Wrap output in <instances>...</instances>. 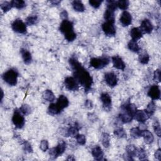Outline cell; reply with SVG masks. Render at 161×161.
Wrapping results in <instances>:
<instances>
[{
  "instance_id": "5bb4252c",
  "label": "cell",
  "mask_w": 161,
  "mask_h": 161,
  "mask_svg": "<svg viewBox=\"0 0 161 161\" xmlns=\"http://www.w3.org/2000/svg\"><path fill=\"white\" fill-rule=\"evenodd\" d=\"M140 28L143 34H150L152 32L154 27H153V25L150 20L148 19H145L142 21Z\"/></svg>"
},
{
  "instance_id": "9c48e42d",
  "label": "cell",
  "mask_w": 161,
  "mask_h": 161,
  "mask_svg": "<svg viewBox=\"0 0 161 161\" xmlns=\"http://www.w3.org/2000/svg\"><path fill=\"white\" fill-rule=\"evenodd\" d=\"M102 29L106 36L113 37L116 35V28L113 23L105 21L102 25Z\"/></svg>"
},
{
  "instance_id": "f6af8a7d",
  "label": "cell",
  "mask_w": 161,
  "mask_h": 161,
  "mask_svg": "<svg viewBox=\"0 0 161 161\" xmlns=\"http://www.w3.org/2000/svg\"><path fill=\"white\" fill-rule=\"evenodd\" d=\"M24 146H23V147H24V150H25V152H28V153H32L33 152V149H32V147L31 146V145H30V143L27 142V141H25L24 142Z\"/></svg>"
},
{
  "instance_id": "ee69618b",
  "label": "cell",
  "mask_w": 161,
  "mask_h": 161,
  "mask_svg": "<svg viewBox=\"0 0 161 161\" xmlns=\"http://www.w3.org/2000/svg\"><path fill=\"white\" fill-rule=\"evenodd\" d=\"M102 2L103 1H101V0H90L89 3L91 6L95 8H98L101 5Z\"/></svg>"
},
{
  "instance_id": "836d02e7",
  "label": "cell",
  "mask_w": 161,
  "mask_h": 161,
  "mask_svg": "<svg viewBox=\"0 0 161 161\" xmlns=\"http://www.w3.org/2000/svg\"><path fill=\"white\" fill-rule=\"evenodd\" d=\"M156 106L155 103L154 101H151L147 105V107L145 111H146V112L149 114V115L150 117L154 114V113L156 111Z\"/></svg>"
},
{
  "instance_id": "ab89813d",
  "label": "cell",
  "mask_w": 161,
  "mask_h": 161,
  "mask_svg": "<svg viewBox=\"0 0 161 161\" xmlns=\"http://www.w3.org/2000/svg\"><path fill=\"white\" fill-rule=\"evenodd\" d=\"M12 7H13V6L11 5V3L8 2H5L1 5L2 9L5 13L10 11Z\"/></svg>"
},
{
  "instance_id": "4316f807",
  "label": "cell",
  "mask_w": 161,
  "mask_h": 161,
  "mask_svg": "<svg viewBox=\"0 0 161 161\" xmlns=\"http://www.w3.org/2000/svg\"><path fill=\"white\" fill-rule=\"evenodd\" d=\"M128 47L130 50L135 53H139L140 51V49L139 47V45H138L137 41L133 40H131L128 42Z\"/></svg>"
},
{
  "instance_id": "44dd1931",
  "label": "cell",
  "mask_w": 161,
  "mask_h": 161,
  "mask_svg": "<svg viewBox=\"0 0 161 161\" xmlns=\"http://www.w3.org/2000/svg\"><path fill=\"white\" fill-rule=\"evenodd\" d=\"M142 137H143L145 143L150 144L154 140V137L153 134L147 130H145L142 131Z\"/></svg>"
},
{
  "instance_id": "1f68e13d",
  "label": "cell",
  "mask_w": 161,
  "mask_h": 161,
  "mask_svg": "<svg viewBox=\"0 0 161 161\" xmlns=\"http://www.w3.org/2000/svg\"><path fill=\"white\" fill-rule=\"evenodd\" d=\"M102 144L106 148H108L110 145V135L107 133H103L102 134Z\"/></svg>"
},
{
  "instance_id": "7a4b0ae2",
  "label": "cell",
  "mask_w": 161,
  "mask_h": 161,
  "mask_svg": "<svg viewBox=\"0 0 161 161\" xmlns=\"http://www.w3.org/2000/svg\"><path fill=\"white\" fill-rule=\"evenodd\" d=\"M136 111L137 108L134 104L126 103L121 106V111L119 114V118L123 123L127 124L132 121Z\"/></svg>"
},
{
  "instance_id": "c3c4849f",
  "label": "cell",
  "mask_w": 161,
  "mask_h": 161,
  "mask_svg": "<svg viewBox=\"0 0 161 161\" xmlns=\"http://www.w3.org/2000/svg\"><path fill=\"white\" fill-rule=\"evenodd\" d=\"M85 106L88 109H92L93 108V103L91 100L88 99L85 101Z\"/></svg>"
},
{
  "instance_id": "7c38bea8",
  "label": "cell",
  "mask_w": 161,
  "mask_h": 161,
  "mask_svg": "<svg viewBox=\"0 0 161 161\" xmlns=\"http://www.w3.org/2000/svg\"><path fill=\"white\" fill-rule=\"evenodd\" d=\"M150 117L145 110H137L134 116V118L140 123L145 122Z\"/></svg>"
},
{
  "instance_id": "603a6c76",
  "label": "cell",
  "mask_w": 161,
  "mask_h": 161,
  "mask_svg": "<svg viewBox=\"0 0 161 161\" xmlns=\"http://www.w3.org/2000/svg\"><path fill=\"white\" fill-rule=\"evenodd\" d=\"M104 18L106 21L111 22L114 24V11L106 8L105 12V14H104Z\"/></svg>"
},
{
  "instance_id": "f35d334b",
  "label": "cell",
  "mask_w": 161,
  "mask_h": 161,
  "mask_svg": "<svg viewBox=\"0 0 161 161\" xmlns=\"http://www.w3.org/2000/svg\"><path fill=\"white\" fill-rule=\"evenodd\" d=\"M38 21V18L37 16H31L28 17L25 20V24L27 25H33L37 24V22Z\"/></svg>"
},
{
  "instance_id": "d6a6232c",
  "label": "cell",
  "mask_w": 161,
  "mask_h": 161,
  "mask_svg": "<svg viewBox=\"0 0 161 161\" xmlns=\"http://www.w3.org/2000/svg\"><path fill=\"white\" fill-rule=\"evenodd\" d=\"M13 7L16 8L17 9H22L26 6V3L22 0H13L11 2Z\"/></svg>"
},
{
  "instance_id": "8992f818",
  "label": "cell",
  "mask_w": 161,
  "mask_h": 161,
  "mask_svg": "<svg viewBox=\"0 0 161 161\" xmlns=\"http://www.w3.org/2000/svg\"><path fill=\"white\" fill-rule=\"evenodd\" d=\"M66 148V143L62 141L60 142L56 147L51 149L49 151V155L52 159H56L59 156L62 155L64 152Z\"/></svg>"
},
{
  "instance_id": "f5cc1de1",
  "label": "cell",
  "mask_w": 161,
  "mask_h": 161,
  "mask_svg": "<svg viewBox=\"0 0 161 161\" xmlns=\"http://www.w3.org/2000/svg\"><path fill=\"white\" fill-rule=\"evenodd\" d=\"M73 157H74V156H69V157H67V160H75V159H74Z\"/></svg>"
},
{
  "instance_id": "ac0fdd59",
  "label": "cell",
  "mask_w": 161,
  "mask_h": 161,
  "mask_svg": "<svg viewBox=\"0 0 161 161\" xmlns=\"http://www.w3.org/2000/svg\"><path fill=\"white\" fill-rule=\"evenodd\" d=\"M56 105L59 110L62 111L64 108H67L69 105L68 99L64 95H60L57 99Z\"/></svg>"
},
{
  "instance_id": "d4e9b609",
  "label": "cell",
  "mask_w": 161,
  "mask_h": 161,
  "mask_svg": "<svg viewBox=\"0 0 161 161\" xmlns=\"http://www.w3.org/2000/svg\"><path fill=\"white\" fill-rule=\"evenodd\" d=\"M127 154L130 156V157H137L138 154V149L136 148V147L134 145H127L126 148Z\"/></svg>"
},
{
  "instance_id": "277c9868",
  "label": "cell",
  "mask_w": 161,
  "mask_h": 161,
  "mask_svg": "<svg viewBox=\"0 0 161 161\" xmlns=\"http://www.w3.org/2000/svg\"><path fill=\"white\" fill-rule=\"evenodd\" d=\"M18 77V73L17 71L13 69H11L3 74V80L10 86H12L17 85Z\"/></svg>"
},
{
  "instance_id": "8fae6325",
  "label": "cell",
  "mask_w": 161,
  "mask_h": 161,
  "mask_svg": "<svg viewBox=\"0 0 161 161\" xmlns=\"http://www.w3.org/2000/svg\"><path fill=\"white\" fill-rule=\"evenodd\" d=\"M105 81L106 84L110 87H114L117 85L118 78L115 74L113 72H108L105 75Z\"/></svg>"
},
{
  "instance_id": "2e32d148",
  "label": "cell",
  "mask_w": 161,
  "mask_h": 161,
  "mask_svg": "<svg viewBox=\"0 0 161 161\" xmlns=\"http://www.w3.org/2000/svg\"><path fill=\"white\" fill-rule=\"evenodd\" d=\"M148 96L150 97L153 100H157L160 97V91L158 86L153 85L150 87L148 91Z\"/></svg>"
},
{
  "instance_id": "9a60e30c",
  "label": "cell",
  "mask_w": 161,
  "mask_h": 161,
  "mask_svg": "<svg viewBox=\"0 0 161 161\" xmlns=\"http://www.w3.org/2000/svg\"><path fill=\"white\" fill-rule=\"evenodd\" d=\"M100 99L103 103L104 108L106 110H110L111 108V96L106 93H102L100 96Z\"/></svg>"
},
{
  "instance_id": "f1b7e54d",
  "label": "cell",
  "mask_w": 161,
  "mask_h": 161,
  "mask_svg": "<svg viewBox=\"0 0 161 161\" xmlns=\"http://www.w3.org/2000/svg\"><path fill=\"white\" fill-rule=\"evenodd\" d=\"M142 131L139 128V127H135L132 128L130 130V135H131L134 139H139L140 137H142Z\"/></svg>"
},
{
  "instance_id": "8d00e7d4",
  "label": "cell",
  "mask_w": 161,
  "mask_h": 161,
  "mask_svg": "<svg viewBox=\"0 0 161 161\" xmlns=\"http://www.w3.org/2000/svg\"><path fill=\"white\" fill-rule=\"evenodd\" d=\"M117 8V2L112 1V0H108L106 1V8L111 10L115 11Z\"/></svg>"
},
{
  "instance_id": "484cf974",
  "label": "cell",
  "mask_w": 161,
  "mask_h": 161,
  "mask_svg": "<svg viewBox=\"0 0 161 161\" xmlns=\"http://www.w3.org/2000/svg\"><path fill=\"white\" fill-rule=\"evenodd\" d=\"M43 97L46 101H49V102H53L56 99L54 94H53V93L51 90H49V89L46 90L44 92L43 95Z\"/></svg>"
},
{
  "instance_id": "6da1fadb",
  "label": "cell",
  "mask_w": 161,
  "mask_h": 161,
  "mask_svg": "<svg viewBox=\"0 0 161 161\" xmlns=\"http://www.w3.org/2000/svg\"><path fill=\"white\" fill-rule=\"evenodd\" d=\"M69 62L73 70L75 79L77 81L78 84H80L84 88L86 92L90 91L93 83V78L90 74L75 58H71Z\"/></svg>"
},
{
  "instance_id": "f546056e",
  "label": "cell",
  "mask_w": 161,
  "mask_h": 161,
  "mask_svg": "<svg viewBox=\"0 0 161 161\" xmlns=\"http://www.w3.org/2000/svg\"><path fill=\"white\" fill-rule=\"evenodd\" d=\"M48 112L49 114H52V115H55V114L60 113L61 111L58 108L56 103H51L48 108Z\"/></svg>"
},
{
  "instance_id": "60d3db41",
  "label": "cell",
  "mask_w": 161,
  "mask_h": 161,
  "mask_svg": "<svg viewBox=\"0 0 161 161\" xmlns=\"http://www.w3.org/2000/svg\"><path fill=\"white\" fill-rule=\"evenodd\" d=\"M153 128H154V132L156 134V135L160 137L161 135V128L159 122L157 121H155L154 124H153Z\"/></svg>"
},
{
  "instance_id": "ffe728a7",
  "label": "cell",
  "mask_w": 161,
  "mask_h": 161,
  "mask_svg": "<svg viewBox=\"0 0 161 161\" xmlns=\"http://www.w3.org/2000/svg\"><path fill=\"white\" fill-rule=\"evenodd\" d=\"M143 32H142V30H140V28L138 27H135L132 28L130 31V36L132 37V40L137 41L138 40H139L142 37L143 35Z\"/></svg>"
},
{
  "instance_id": "7bdbcfd3",
  "label": "cell",
  "mask_w": 161,
  "mask_h": 161,
  "mask_svg": "<svg viewBox=\"0 0 161 161\" xmlns=\"http://www.w3.org/2000/svg\"><path fill=\"white\" fill-rule=\"evenodd\" d=\"M76 140H77V142L80 144V145H84L86 143V137L84 135L82 134H78L76 135Z\"/></svg>"
},
{
  "instance_id": "f907efd6",
  "label": "cell",
  "mask_w": 161,
  "mask_h": 161,
  "mask_svg": "<svg viewBox=\"0 0 161 161\" xmlns=\"http://www.w3.org/2000/svg\"><path fill=\"white\" fill-rule=\"evenodd\" d=\"M60 18H62L63 20H67V17H68V13H67V12L66 10H64V11H63L62 12L60 13Z\"/></svg>"
},
{
  "instance_id": "74e56055",
  "label": "cell",
  "mask_w": 161,
  "mask_h": 161,
  "mask_svg": "<svg viewBox=\"0 0 161 161\" xmlns=\"http://www.w3.org/2000/svg\"><path fill=\"white\" fill-rule=\"evenodd\" d=\"M20 111L23 114L27 116V115H28V114L30 113V112H31V108H30L29 105L27 104L23 105L21 106V108H20Z\"/></svg>"
},
{
  "instance_id": "bcb514c9",
  "label": "cell",
  "mask_w": 161,
  "mask_h": 161,
  "mask_svg": "<svg viewBox=\"0 0 161 161\" xmlns=\"http://www.w3.org/2000/svg\"><path fill=\"white\" fill-rule=\"evenodd\" d=\"M40 149L43 151L45 152L47 151L49 149V142L47 140H43L41 141L40 142Z\"/></svg>"
},
{
  "instance_id": "4dcf8cb0",
  "label": "cell",
  "mask_w": 161,
  "mask_h": 161,
  "mask_svg": "<svg viewBox=\"0 0 161 161\" xmlns=\"http://www.w3.org/2000/svg\"><path fill=\"white\" fill-rule=\"evenodd\" d=\"M139 60L140 61V63L142 64H147L149 63V60H150V57L149 56L148 53L145 52H142L139 56Z\"/></svg>"
},
{
  "instance_id": "3957f363",
  "label": "cell",
  "mask_w": 161,
  "mask_h": 161,
  "mask_svg": "<svg viewBox=\"0 0 161 161\" xmlns=\"http://www.w3.org/2000/svg\"><path fill=\"white\" fill-rule=\"evenodd\" d=\"M60 31L65 37V39L69 42H72L76 39V34L74 32V25L72 21L67 20H63L60 24Z\"/></svg>"
},
{
  "instance_id": "7402d4cb",
  "label": "cell",
  "mask_w": 161,
  "mask_h": 161,
  "mask_svg": "<svg viewBox=\"0 0 161 161\" xmlns=\"http://www.w3.org/2000/svg\"><path fill=\"white\" fill-rule=\"evenodd\" d=\"M20 52H21L22 58L23 59H24L25 64H29L31 63L32 58V55H31V53H30V52L28 51L27 50L24 49H21Z\"/></svg>"
},
{
  "instance_id": "83f0119b",
  "label": "cell",
  "mask_w": 161,
  "mask_h": 161,
  "mask_svg": "<svg viewBox=\"0 0 161 161\" xmlns=\"http://www.w3.org/2000/svg\"><path fill=\"white\" fill-rule=\"evenodd\" d=\"M79 128L80 127H79L78 124H76L74 126L71 127V128L68 129L67 135L68 136H71V137H76V135L78 134Z\"/></svg>"
},
{
  "instance_id": "816d5d0a",
  "label": "cell",
  "mask_w": 161,
  "mask_h": 161,
  "mask_svg": "<svg viewBox=\"0 0 161 161\" xmlns=\"http://www.w3.org/2000/svg\"><path fill=\"white\" fill-rule=\"evenodd\" d=\"M50 3L52 5H54V6H58L60 3V1H57V0H53V1H50Z\"/></svg>"
},
{
  "instance_id": "5b68a950",
  "label": "cell",
  "mask_w": 161,
  "mask_h": 161,
  "mask_svg": "<svg viewBox=\"0 0 161 161\" xmlns=\"http://www.w3.org/2000/svg\"><path fill=\"white\" fill-rule=\"evenodd\" d=\"M90 66L96 69H101L110 63V59L108 57L101 58H92L90 60Z\"/></svg>"
},
{
  "instance_id": "cb8c5ba5",
  "label": "cell",
  "mask_w": 161,
  "mask_h": 161,
  "mask_svg": "<svg viewBox=\"0 0 161 161\" xmlns=\"http://www.w3.org/2000/svg\"><path fill=\"white\" fill-rule=\"evenodd\" d=\"M73 8L75 11L78 12H83L85 10V7H84L83 3L79 1V0H75L72 3Z\"/></svg>"
},
{
  "instance_id": "d6986e66",
  "label": "cell",
  "mask_w": 161,
  "mask_h": 161,
  "mask_svg": "<svg viewBox=\"0 0 161 161\" xmlns=\"http://www.w3.org/2000/svg\"><path fill=\"white\" fill-rule=\"evenodd\" d=\"M92 155L96 160H101L103 159V152L102 149L99 146L95 147L92 150Z\"/></svg>"
},
{
  "instance_id": "e0dca14e",
  "label": "cell",
  "mask_w": 161,
  "mask_h": 161,
  "mask_svg": "<svg viewBox=\"0 0 161 161\" xmlns=\"http://www.w3.org/2000/svg\"><path fill=\"white\" fill-rule=\"evenodd\" d=\"M111 59H112V63H113V66L116 69H117L122 70V71H124L125 69V64L124 62V60H122V59L120 57L118 56H115L112 57Z\"/></svg>"
},
{
  "instance_id": "52a82bcc",
  "label": "cell",
  "mask_w": 161,
  "mask_h": 161,
  "mask_svg": "<svg viewBox=\"0 0 161 161\" xmlns=\"http://www.w3.org/2000/svg\"><path fill=\"white\" fill-rule=\"evenodd\" d=\"M12 121L14 126L18 128H21L25 125V118L20 110H14L12 117Z\"/></svg>"
},
{
  "instance_id": "30bf717a",
  "label": "cell",
  "mask_w": 161,
  "mask_h": 161,
  "mask_svg": "<svg viewBox=\"0 0 161 161\" xmlns=\"http://www.w3.org/2000/svg\"><path fill=\"white\" fill-rule=\"evenodd\" d=\"M64 84L66 88L69 91H77L79 89L78 82L72 77H67L65 79Z\"/></svg>"
},
{
  "instance_id": "d590c367",
  "label": "cell",
  "mask_w": 161,
  "mask_h": 161,
  "mask_svg": "<svg viewBox=\"0 0 161 161\" xmlns=\"http://www.w3.org/2000/svg\"><path fill=\"white\" fill-rule=\"evenodd\" d=\"M129 4L130 3L127 0H120L117 2V6L123 10H126L129 6Z\"/></svg>"
},
{
  "instance_id": "b9f144b4",
  "label": "cell",
  "mask_w": 161,
  "mask_h": 161,
  "mask_svg": "<svg viewBox=\"0 0 161 161\" xmlns=\"http://www.w3.org/2000/svg\"><path fill=\"white\" fill-rule=\"evenodd\" d=\"M137 157L139 158L140 160H143L147 159V154L145 151L143 149H138V154H137Z\"/></svg>"
},
{
  "instance_id": "4fadbf2b",
  "label": "cell",
  "mask_w": 161,
  "mask_h": 161,
  "mask_svg": "<svg viewBox=\"0 0 161 161\" xmlns=\"http://www.w3.org/2000/svg\"><path fill=\"white\" fill-rule=\"evenodd\" d=\"M120 23L124 27L129 26L132 24V17L128 11H125L123 12L121 14V17L120 18Z\"/></svg>"
},
{
  "instance_id": "681fc988",
  "label": "cell",
  "mask_w": 161,
  "mask_h": 161,
  "mask_svg": "<svg viewBox=\"0 0 161 161\" xmlns=\"http://www.w3.org/2000/svg\"><path fill=\"white\" fill-rule=\"evenodd\" d=\"M154 156H155V158L159 160H161V150L160 149H157L155 154H154Z\"/></svg>"
},
{
  "instance_id": "7dc6e473",
  "label": "cell",
  "mask_w": 161,
  "mask_h": 161,
  "mask_svg": "<svg viewBox=\"0 0 161 161\" xmlns=\"http://www.w3.org/2000/svg\"><path fill=\"white\" fill-rule=\"evenodd\" d=\"M154 80L156 82H159L160 81V69H157L154 73Z\"/></svg>"
},
{
  "instance_id": "e575fe53",
  "label": "cell",
  "mask_w": 161,
  "mask_h": 161,
  "mask_svg": "<svg viewBox=\"0 0 161 161\" xmlns=\"http://www.w3.org/2000/svg\"><path fill=\"white\" fill-rule=\"evenodd\" d=\"M114 135L120 139H125L127 136L125 130L123 128H118L114 130Z\"/></svg>"
},
{
  "instance_id": "ba28073f",
  "label": "cell",
  "mask_w": 161,
  "mask_h": 161,
  "mask_svg": "<svg viewBox=\"0 0 161 161\" xmlns=\"http://www.w3.org/2000/svg\"><path fill=\"white\" fill-rule=\"evenodd\" d=\"M12 29L15 32L24 34L27 32V26L25 23L20 19L15 20L11 24Z\"/></svg>"
}]
</instances>
